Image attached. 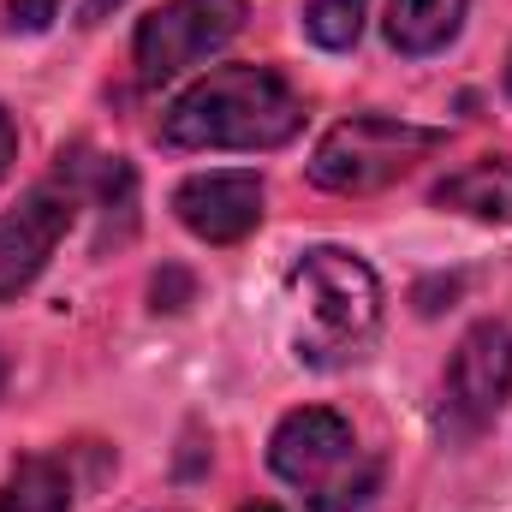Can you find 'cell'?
Returning a JSON list of instances; mask_svg holds the SVG:
<instances>
[{
    "label": "cell",
    "instance_id": "1",
    "mask_svg": "<svg viewBox=\"0 0 512 512\" xmlns=\"http://www.w3.org/2000/svg\"><path fill=\"white\" fill-rule=\"evenodd\" d=\"M304 126V102L274 66H221L197 78L167 114L161 143L173 149H280Z\"/></svg>",
    "mask_w": 512,
    "mask_h": 512
},
{
    "label": "cell",
    "instance_id": "8",
    "mask_svg": "<svg viewBox=\"0 0 512 512\" xmlns=\"http://www.w3.org/2000/svg\"><path fill=\"white\" fill-rule=\"evenodd\" d=\"M173 209H179L185 233H197L203 245H239L262 221V179L245 173V167H233V173H191L173 191Z\"/></svg>",
    "mask_w": 512,
    "mask_h": 512
},
{
    "label": "cell",
    "instance_id": "7",
    "mask_svg": "<svg viewBox=\"0 0 512 512\" xmlns=\"http://www.w3.org/2000/svg\"><path fill=\"white\" fill-rule=\"evenodd\" d=\"M512 393V328L507 322H477L453 364H447V417L459 435H477L483 423L501 417Z\"/></svg>",
    "mask_w": 512,
    "mask_h": 512
},
{
    "label": "cell",
    "instance_id": "16",
    "mask_svg": "<svg viewBox=\"0 0 512 512\" xmlns=\"http://www.w3.org/2000/svg\"><path fill=\"white\" fill-rule=\"evenodd\" d=\"M120 0H84V24H96V18H108Z\"/></svg>",
    "mask_w": 512,
    "mask_h": 512
},
{
    "label": "cell",
    "instance_id": "10",
    "mask_svg": "<svg viewBox=\"0 0 512 512\" xmlns=\"http://www.w3.org/2000/svg\"><path fill=\"white\" fill-rule=\"evenodd\" d=\"M471 0H387V42L399 54H435L459 36Z\"/></svg>",
    "mask_w": 512,
    "mask_h": 512
},
{
    "label": "cell",
    "instance_id": "6",
    "mask_svg": "<svg viewBox=\"0 0 512 512\" xmlns=\"http://www.w3.org/2000/svg\"><path fill=\"white\" fill-rule=\"evenodd\" d=\"M72 215H78V191L66 179L30 185L18 197V209L0 215V298H18L24 286H36L48 256L72 233Z\"/></svg>",
    "mask_w": 512,
    "mask_h": 512
},
{
    "label": "cell",
    "instance_id": "18",
    "mask_svg": "<svg viewBox=\"0 0 512 512\" xmlns=\"http://www.w3.org/2000/svg\"><path fill=\"white\" fill-rule=\"evenodd\" d=\"M507 96H512V54H507Z\"/></svg>",
    "mask_w": 512,
    "mask_h": 512
},
{
    "label": "cell",
    "instance_id": "3",
    "mask_svg": "<svg viewBox=\"0 0 512 512\" xmlns=\"http://www.w3.org/2000/svg\"><path fill=\"white\" fill-rule=\"evenodd\" d=\"M268 465H274V477L304 489L310 512H364L376 495V465L364 459L352 423L322 405L280 417V429L268 441Z\"/></svg>",
    "mask_w": 512,
    "mask_h": 512
},
{
    "label": "cell",
    "instance_id": "17",
    "mask_svg": "<svg viewBox=\"0 0 512 512\" xmlns=\"http://www.w3.org/2000/svg\"><path fill=\"white\" fill-rule=\"evenodd\" d=\"M239 512H280V507H268V501H251V507H239Z\"/></svg>",
    "mask_w": 512,
    "mask_h": 512
},
{
    "label": "cell",
    "instance_id": "5",
    "mask_svg": "<svg viewBox=\"0 0 512 512\" xmlns=\"http://www.w3.org/2000/svg\"><path fill=\"white\" fill-rule=\"evenodd\" d=\"M239 30H245V0H161L131 36L137 78L161 84V78L209 60L215 48H227Z\"/></svg>",
    "mask_w": 512,
    "mask_h": 512
},
{
    "label": "cell",
    "instance_id": "13",
    "mask_svg": "<svg viewBox=\"0 0 512 512\" xmlns=\"http://www.w3.org/2000/svg\"><path fill=\"white\" fill-rule=\"evenodd\" d=\"M60 0H6V30H48Z\"/></svg>",
    "mask_w": 512,
    "mask_h": 512
},
{
    "label": "cell",
    "instance_id": "11",
    "mask_svg": "<svg viewBox=\"0 0 512 512\" xmlns=\"http://www.w3.org/2000/svg\"><path fill=\"white\" fill-rule=\"evenodd\" d=\"M0 512H72V483L54 459H24L0 489Z\"/></svg>",
    "mask_w": 512,
    "mask_h": 512
},
{
    "label": "cell",
    "instance_id": "9",
    "mask_svg": "<svg viewBox=\"0 0 512 512\" xmlns=\"http://www.w3.org/2000/svg\"><path fill=\"white\" fill-rule=\"evenodd\" d=\"M441 209L477 215V221H512V155H483L435 185Z\"/></svg>",
    "mask_w": 512,
    "mask_h": 512
},
{
    "label": "cell",
    "instance_id": "12",
    "mask_svg": "<svg viewBox=\"0 0 512 512\" xmlns=\"http://www.w3.org/2000/svg\"><path fill=\"white\" fill-rule=\"evenodd\" d=\"M364 30V0H310L304 6V36L316 48H352Z\"/></svg>",
    "mask_w": 512,
    "mask_h": 512
},
{
    "label": "cell",
    "instance_id": "4",
    "mask_svg": "<svg viewBox=\"0 0 512 512\" xmlns=\"http://www.w3.org/2000/svg\"><path fill=\"white\" fill-rule=\"evenodd\" d=\"M441 143L447 137L435 126H411L393 114H358V120H340L316 143L310 179L340 197H370V191H387L393 179H405L417 161H429Z\"/></svg>",
    "mask_w": 512,
    "mask_h": 512
},
{
    "label": "cell",
    "instance_id": "2",
    "mask_svg": "<svg viewBox=\"0 0 512 512\" xmlns=\"http://www.w3.org/2000/svg\"><path fill=\"white\" fill-rule=\"evenodd\" d=\"M292 310H298V358L328 370L364 352V340L382 322V280L364 256L340 245H316L286 274Z\"/></svg>",
    "mask_w": 512,
    "mask_h": 512
},
{
    "label": "cell",
    "instance_id": "14",
    "mask_svg": "<svg viewBox=\"0 0 512 512\" xmlns=\"http://www.w3.org/2000/svg\"><path fill=\"white\" fill-rule=\"evenodd\" d=\"M185 292H191L185 274H161V280H155V310H185V304H179Z\"/></svg>",
    "mask_w": 512,
    "mask_h": 512
},
{
    "label": "cell",
    "instance_id": "15",
    "mask_svg": "<svg viewBox=\"0 0 512 512\" xmlns=\"http://www.w3.org/2000/svg\"><path fill=\"white\" fill-rule=\"evenodd\" d=\"M12 161H18V131H12V120H6V108H0V179L12 173Z\"/></svg>",
    "mask_w": 512,
    "mask_h": 512
}]
</instances>
